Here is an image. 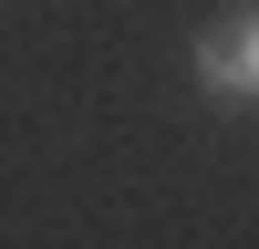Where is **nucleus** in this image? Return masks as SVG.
Listing matches in <instances>:
<instances>
[{"label":"nucleus","instance_id":"obj_1","mask_svg":"<svg viewBox=\"0 0 259 249\" xmlns=\"http://www.w3.org/2000/svg\"><path fill=\"white\" fill-rule=\"evenodd\" d=\"M197 83H207L218 104H249V94H259V11L207 21V42H197Z\"/></svg>","mask_w":259,"mask_h":249}]
</instances>
